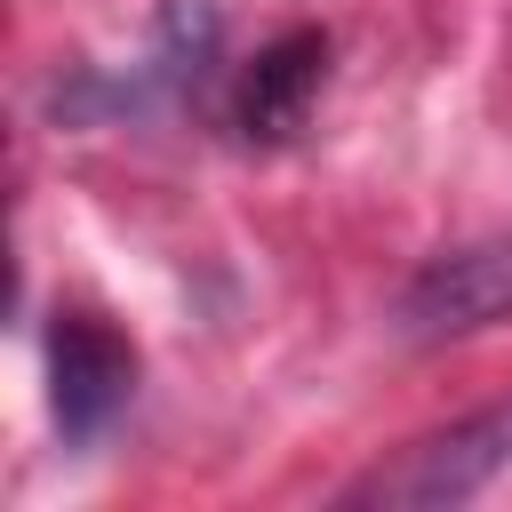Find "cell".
Segmentation results:
<instances>
[{"label": "cell", "instance_id": "obj_4", "mask_svg": "<svg viewBox=\"0 0 512 512\" xmlns=\"http://www.w3.org/2000/svg\"><path fill=\"white\" fill-rule=\"evenodd\" d=\"M320 80H328V40H320V32L272 40V48L248 64V80H240V136H256V144L296 136L304 112H312V96H320Z\"/></svg>", "mask_w": 512, "mask_h": 512}, {"label": "cell", "instance_id": "obj_2", "mask_svg": "<svg viewBox=\"0 0 512 512\" xmlns=\"http://www.w3.org/2000/svg\"><path fill=\"white\" fill-rule=\"evenodd\" d=\"M136 400V344L96 312H56L48 328V416L72 448H88Z\"/></svg>", "mask_w": 512, "mask_h": 512}, {"label": "cell", "instance_id": "obj_1", "mask_svg": "<svg viewBox=\"0 0 512 512\" xmlns=\"http://www.w3.org/2000/svg\"><path fill=\"white\" fill-rule=\"evenodd\" d=\"M496 472H512V400L408 440L392 464H376L368 480H352V504H384V512H432V504H464L480 496Z\"/></svg>", "mask_w": 512, "mask_h": 512}, {"label": "cell", "instance_id": "obj_3", "mask_svg": "<svg viewBox=\"0 0 512 512\" xmlns=\"http://www.w3.org/2000/svg\"><path fill=\"white\" fill-rule=\"evenodd\" d=\"M496 320H512V232L448 248L400 288L408 336H472V328H496Z\"/></svg>", "mask_w": 512, "mask_h": 512}]
</instances>
